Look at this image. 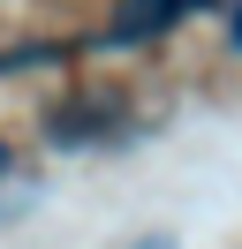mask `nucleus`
Returning a JSON list of instances; mask_svg holds the SVG:
<instances>
[{"label":"nucleus","instance_id":"39448f33","mask_svg":"<svg viewBox=\"0 0 242 249\" xmlns=\"http://www.w3.org/2000/svg\"><path fill=\"white\" fill-rule=\"evenodd\" d=\"M8 166H15V159H8V143H0V174H8Z\"/></svg>","mask_w":242,"mask_h":249},{"label":"nucleus","instance_id":"20e7f679","mask_svg":"<svg viewBox=\"0 0 242 249\" xmlns=\"http://www.w3.org/2000/svg\"><path fill=\"white\" fill-rule=\"evenodd\" d=\"M136 249H174V242H166V234H144V242H136Z\"/></svg>","mask_w":242,"mask_h":249},{"label":"nucleus","instance_id":"f257e3e1","mask_svg":"<svg viewBox=\"0 0 242 249\" xmlns=\"http://www.w3.org/2000/svg\"><path fill=\"white\" fill-rule=\"evenodd\" d=\"M182 16H189V0H114L106 38H114V46H151V38L182 31Z\"/></svg>","mask_w":242,"mask_h":249},{"label":"nucleus","instance_id":"f03ea898","mask_svg":"<svg viewBox=\"0 0 242 249\" xmlns=\"http://www.w3.org/2000/svg\"><path fill=\"white\" fill-rule=\"evenodd\" d=\"M121 128V113L106 106V98H68V106L45 113V136L60 143V151H91V143H106Z\"/></svg>","mask_w":242,"mask_h":249},{"label":"nucleus","instance_id":"7ed1b4c3","mask_svg":"<svg viewBox=\"0 0 242 249\" xmlns=\"http://www.w3.org/2000/svg\"><path fill=\"white\" fill-rule=\"evenodd\" d=\"M227 46L242 53V0H235V16H227Z\"/></svg>","mask_w":242,"mask_h":249}]
</instances>
